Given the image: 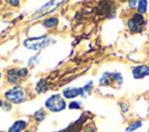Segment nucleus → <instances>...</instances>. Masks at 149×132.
Returning <instances> with one entry per match:
<instances>
[{
  "label": "nucleus",
  "instance_id": "17",
  "mask_svg": "<svg viewBox=\"0 0 149 132\" xmlns=\"http://www.w3.org/2000/svg\"><path fill=\"white\" fill-rule=\"evenodd\" d=\"M28 68L27 67H21V68H19L17 69V73H19V76L21 78V79H24L27 75H28Z\"/></svg>",
  "mask_w": 149,
  "mask_h": 132
},
{
  "label": "nucleus",
  "instance_id": "6",
  "mask_svg": "<svg viewBox=\"0 0 149 132\" xmlns=\"http://www.w3.org/2000/svg\"><path fill=\"white\" fill-rule=\"evenodd\" d=\"M132 75L136 80H141L149 75V66L148 65H137L132 68Z\"/></svg>",
  "mask_w": 149,
  "mask_h": 132
},
{
  "label": "nucleus",
  "instance_id": "3",
  "mask_svg": "<svg viewBox=\"0 0 149 132\" xmlns=\"http://www.w3.org/2000/svg\"><path fill=\"white\" fill-rule=\"evenodd\" d=\"M123 83V76L119 72H104L99 79L100 86H111L114 88H120Z\"/></svg>",
  "mask_w": 149,
  "mask_h": 132
},
{
  "label": "nucleus",
  "instance_id": "21",
  "mask_svg": "<svg viewBox=\"0 0 149 132\" xmlns=\"http://www.w3.org/2000/svg\"><path fill=\"white\" fill-rule=\"evenodd\" d=\"M2 109H3V110H6V111L12 110V103H9V102L5 101V102H3V105H2Z\"/></svg>",
  "mask_w": 149,
  "mask_h": 132
},
{
  "label": "nucleus",
  "instance_id": "9",
  "mask_svg": "<svg viewBox=\"0 0 149 132\" xmlns=\"http://www.w3.org/2000/svg\"><path fill=\"white\" fill-rule=\"evenodd\" d=\"M28 123L24 119H16L7 130V132H23L26 131Z\"/></svg>",
  "mask_w": 149,
  "mask_h": 132
},
{
  "label": "nucleus",
  "instance_id": "2",
  "mask_svg": "<svg viewBox=\"0 0 149 132\" xmlns=\"http://www.w3.org/2000/svg\"><path fill=\"white\" fill-rule=\"evenodd\" d=\"M44 107L50 112H61L68 107V104L65 98L61 94H52L45 100Z\"/></svg>",
  "mask_w": 149,
  "mask_h": 132
},
{
  "label": "nucleus",
  "instance_id": "20",
  "mask_svg": "<svg viewBox=\"0 0 149 132\" xmlns=\"http://www.w3.org/2000/svg\"><path fill=\"white\" fill-rule=\"evenodd\" d=\"M6 2H7L8 5H10L12 7H19L20 3H21L19 0H8V1H6Z\"/></svg>",
  "mask_w": 149,
  "mask_h": 132
},
{
  "label": "nucleus",
  "instance_id": "1",
  "mask_svg": "<svg viewBox=\"0 0 149 132\" xmlns=\"http://www.w3.org/2000/svg\"><path fill=\"white\" fill-rule=\"evenodd\" d=\"M3 97L12 104H21L28 100V93L22 86H13L3 93Z\"/></svg>",
  "mask_w": 149,
  "mask_h": 132
},
{
  "label": "nucleus",
  "instance_id": "12",
  "mask_svg": "<svg viewBox=\"0 0 149 132\" xmlns=\"http://www.w3.org/2000/svg\"><path fill=\"white\" fill-rule=\"evenodd\" d=\"M33 118H34V120L37 122V123L43 122V120L47 118V112H45V110H44V109H38V110H36V111L33 113Z\"/></svg>",
  "mask_w": 149,
  "mask_h": 132
},
{
  "label": "nucleus",
  "instance_id": "4",
  "mask_svg": "<svg viewBox=\"0 0 149 132\" xmlns=\"http://www.w3.org/2000/svg\"><path fill=\"white\" fill-rule=\"evenodd\" d=\"M52 42V38L50 36H38V37H31L23 41V46L29 50L40 51L44 47H47Z\"/></svg>",
  "mask_w": 149,
  "mask_h": 132
},
{
  "label": "nucleus",
  "instance_id": "18",
  "mask_svg": "<svg viewBox=\"0 0 149 132\" xmlns=\"http://www.w3.org/2000/svg\"><path fill=\"white\" fill-rule=\"evenodd\" d=\"M120 110L122 112H128L129 111V104L127 102H121L120 103Z\"/></svg>",
  "mask_w": 149,
  "mask_h": 132
},
{
  "label": "nucleus",
  "instance_id": "24",
  "mask_svg": "<svg viewBox=\"0 0 149 132\" xmlns=\"http://www.w3.org/2000/svg\"><path fill=\"white\" fill-rule=\"evenodd\" d=\"M23 132H33V131H30V130H26V131H23Z\"/></svg>",
  "mask_w": 149,
  "mask_h": 132
},
{
  "label": "nucleus",
  "instance_id": "22",
  "mask_svg": "<svg viewBox=\"0 0 149 132\" xmlns=\"http://www.w3.org/2000/svg\"><path fill=\"white\" fill-rule=\"evenodd\" d=\"M128 5H129V7H130V8H135V7L137 6V1H135V0L129 1V2H128Z\"/></svg>",
  "mask_w": 149,
  "mask_h": 132
},
{
  "label": "nucleus",
  "instance_id": "23",
  "mask_svg": "<svg viewBox=\"0 0 149 132\" xmlns=\"http://www.w3.org/2000/svg\"><path fill=\"white\" fill-rule=\"evenodd\" d=\"M3 102H5V101H2V100L0 98V108H2V105H3Z\"/></svg>",
  "mask_w": 149,
  "mask_h": 132
},
{
  "label": "nucleus",
  "instance_id": "13",
  "mask_svg": "<svg viewBox=\"0 0 149 132\" xmlns=\"http://www.w3.org/2000/svg\"><path fill=\"white\" fill-rule=\"evenodd\" d=\"M92 89H93V81H88L86 85H84V87H81V96L80 97L86 98L92 93Z\"/></svg>",
  "mask_w": 149,
  "mask_h": 132
},
{
  "label": "nucleus",
  "instance_id": "16",
  "mask_svg": "<svg viewBox=\"0 0 149 132\" xmlns=\"http://www.w3.org/2000/svg\"><path fill=\"white\" fill-rule=\"evenodd\" d=\"M68 107H69V109H71V110H78V109L81 108V107H80V103H79L78 101H71V102L68 104Z\"/></svg>",
  "mask_w": 149,
  "mask_h": 132
},
{
  "label": "nucleus",
  "instance_id": "8",
  "mask_svg": "<svg viewBox=\"0 0 149 132\" xmlns=\"http://www.w3.org/2000/svg\"><path fill=\"white\" fill-rule=\"evenodd\" d=\"M62 96L64 98H69V100L81 96V88H79V87H66L62 90Z\"/></svg>",
  "mask_w": 149,
  "mask_h": 132
},
{
  "label": "nucleus",
  "instance_id": "25",
  "mask_svg": "<svg viewBox=\"0 0 149 132\" xmlns=\"http://www.w3.org/2000/svg\"><path fill=\"white\" fill-rule=\"evenodd\" d=\"M1 78H2V72L0 71V79H1Z\"/></svg>",
  "mask_w": 149,
  "mask_h": 132
},
{
  "label": "nucleus",
  "instance_id": "19",
  "mask_svg": "<svg viewBox=\"0 0 149 132\" xmlns=\"http://www.w3.org/2000/svg\"><path fill=\"white\" fill-rule=\"evenodd\" d=\"M37 60H38L37 56H33V57L29 58V60H28V65H29V66H33V65H35V64L37 63Z\"/></svg>",
  "mask_w": 149,
  "mask_h": 132
},
{
  "label": "nucleus",
  "instance_id": "27",
  "mask_svg": "<svg viewBox=\"0 0 149 132\" xmlns=\"http://www.w3.org/2000/svg\"><path fill=\"white\" fill-rule=\"evenodd\" d=\"M148 101H149V95H148Z\"/></svg>",
  "mask_w": 149,
  "mask_h": 132
},
{
  "label": "nucleus",
  "instance_id": "7",
  "mask_svg": "<svg viewBox=\"0 0 149 132\" xmlns=\"http://www.w3.org/2000/svg\"><path fill=\"white\" fill-rule=\"evenodd\" d=\"M6 80L8 83H12L14 86H20V82L22 81V79L19 76L17 73V68H9L6 72Z\"/></svg>",
  "mask_w": 149,
  "mask_h": 132
},
{
  "label": "nucleus",
  "instance_id": "10",
  "mask_svg": "<svg viewBox=\"0 0 149 132\" xmlns=\"http://www.w3.org/2000/svg\"><path fill=\"white\" fill-rule=\"evenodd\" d=\"M48 90V82L44 79H40L35 86V93L36 94H43Z\"/></svg>",
  "mask_w": 149,
  "mask_h": 132
},
{
  "label": "nucleus",
  "instance_id": "5",
  "mask_svg": "<svg viewBox=\"0 0 149 132\" xmlns=\"http://www.w3.org/2000/svg\"><path fill=\"white\" fill-rule=\"evenodd\" d=\"M144 25H146V20L143 15L139 13H134L127 21V27L133 34H140Z\"/></svg>",
  "mask_w": 149,
  "mask_h": 132
},
{
  "label": "nucleus",
  "instance_id": "26",
  "mask_svg": "<svg viewBox=\"0 0 149 132\" xmlns=\"http://www.w3.org/2000/svg\"><path fill=\"white\" fill-rule=\"evenodd\" d=\"M147 132H149V127H148V129H147Z\"/></svg>",
  "mask_w": 149,
  "mask_h": 132
},
{
  "label": "nucleus",
  "instance_id": "14",
  "mask_svg": "<svg viewBox=\"0 0 149 132\" xmlns=\"http://www.w3.org/2000/svg\"><path fill=\"white\" fill-rule=\"evenodd\" d=\"M147 8H148V1L147 0H140V1H137L136 9H137V13L139 14L143 15L147 12Z\"/></svg>",
  "mask_w": 149,
  "mask_h": 132
},
{
  "label": "nucleus",
  "instance_id": "11",
  "mask_svg": "<svg viewBox=\"0 0 149 132\" xmlns=\"http://www.w3.org/2000/svg\"><path fill=\"white\" fill-rule=\"evenodd\" d=\"M43 27L47 28V29H50V28H55L57 24H58V17L56 16H50V17H47L44 21H43Z\"/></svg>",
  "mask_w": 149,
  "mask_h": 132
},
{
  "label": "nucleus",
  "instance_id": "15",
  "mask_svg": "<svg viewBox=\"0 0 149 132\" xmlns=\"http://www.w3.org/2000/svg\"><path fill=\"white\" fill-rule=\"evenodd\" d=\"M142 126V122L141 120H135V122H132L127 127H126V132H134L135 130L140 129Z\"/></svg>",
  "mask_w": 149,
  "mask_h": 132
}]
</instances>
